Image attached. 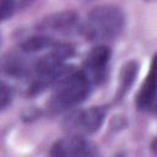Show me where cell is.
Returning a JSON list of instances; mask_svg holds the SVG:
<instances>
[{"label":"cell","instance_id":"1","mask_svg":"<svg viewBox=\"0 0 157 157\" xmlns=\"http://www.w3.org/2000/svg\"><path fill=\"white\" fill-rule=\"evenodd\" d=\"M123 27V11L113 5H102L94 7L88 13L82 31L90 40L102 42L115 38L121 32Z\"/></svg>","mask_w":157,"mask_h":157},{"label":"cell","instance_id":"2","mask_svg":"<svg viewBox=\"0 0 157 157\" xmlns=\"http://www.w3.org/2000/svg\"><path fill=\"white\" fill-rule=\"evenodd\" d=\"M92 82L82 70L67 74L59 81V87L50 101V108L64 110L76 105L87 97Z\"/></svg>","mask_w":157,"mask_h":157},{"label":"cell","instance_id":"3","mask_svg":"<svg viewBox=\"0 0 157 157\" xmlns=\"http://www.w3.org/2000/svg\"><path fill=\"white\" fill-rule=\"evenodd\" d=\"M110 52L104 45L96 47L86 58L83 64V72L90 78L92 83L99 82L104 78L107 72V66L109 63Z\"/></svg>","mask_w":157,"mask_h":157},{"label":"cell","instance_id":"4","mask_svg":"<svg viewBox=\"0 0 157 157\" xmlns=\"http://www.w3.org/2000/svg\"><path fill=\"white\" fill-rule=\"evenodd\" d=\"M105 112L101 107H91L85 110H78L70 117L69 125L75 130L85 134L94 132L99 129L104 120Z\"/></svg>","mask_w":157,"mask_h":157},{"label":"cell","instance_id":"5","mask_svg":"<svg viewBox=\"0 0 157 157\" xmlns=\"http://www.w3.org/2000/svg\"><path fill=\"white\" fill-rule=\"evenodd\" d=\"M96 151L90 141L81 136H70L61 139L52 147V156H92Z\"/></svg>","mask_w":157,"mask_h":157},{"label":"cell","instance_id":"6","mask_svg":"<svg viewBox=\"0 0 157 157\" xmlns=\"http://www.w3.org/2000/svg\"><path fill=\"white\" fill-rule=\"evenodd\" d=\"M78 26V17L75 12L64 11L59 13H54L48 18H44L39 29L45 33H55V34H70L76 31Z\"/></svg>","mask_w":157,"mask_h":157},{"label":"cell","instance_id":"7","mask_svg":"<svg viewBox=\"0 0 157 157\" xmlns=\"http://www.w3.org/2000/svg\"><path fill=\"white\" fill-rule=\"evenodd\" d=\"M157 101V55L153 58L151 70L146 76L137 94L136 104L141 109L151 108Z\"/></svg>","mask_w":157,"mask_h":157},{"label":"cell","instance_id":"8","mask_svg":"<svg viewBox=\"0 0 157 157\" xmlns=\"http://www.w3.org/2000/svg\"><path fill=\"white\" fill-rule=\"evenodd\" d=\"M56 45L55 40L52 37L45 36H36L28 38L22 44V50L26 53H36L43 49H53Z\"/></svg>","mask_w":157,"mask_h":157},{"label":"cell","instance_id":"9","mask_svg":"<svg viewBox=\"0 0 157 157\" xmlns=\"http://www.w3.org/2000/svg\"><path fill=\"white\" fill-rule=\"evenodd\" d=\"M136 74V65L134 63L128 64L121 74V85H120V94H124V92H126V90H129L131 82L134 81Z\"/></svg>","mask_w":157,"mask_h":157},{"label":"cell","instance_id":"10","mask_svg":"<svg viewBox=\"0 0 157 157\" xmlns=\"http://www.w3.org/2000/svg\"><path fill=\"white\" fill-rule=\"evenodd\" d=\"M12 98V92L11 90L5 85L2 83V87H1V107L2 108H6V105L10 103Z\"/></svg>","mask_w":157,"mask_h":157},{"label":"cell","instance_id":"11","mask_svg":"<svg viewBox=\"0 0 157 157\" xmlns=\"http://www.w3.org/2000/svg\"><path fill=\"white\" fill-rule=\"evenodd\" d=\"M152 147H153V151L157 153V139L155 140V142H153V145H152Z\"/></svg>","mask_w":157,"mask_h":157}]
</instances>
